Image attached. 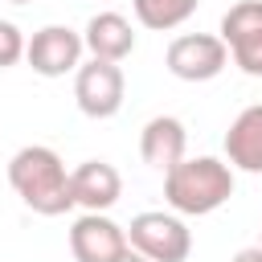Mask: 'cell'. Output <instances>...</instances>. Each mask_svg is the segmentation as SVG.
Segmentation results:
<instances>
[{"mask_svg": "<svg viewBox=\"0 0 262 262\" xmlns=\"http://www.w3.org/2000/svg\"><path fill=\"white\" fill-rule=\"evenodd\" d=\"M8 184L41 217H61V213L74 209L70 172H66L61 156L53 147H45V143H29L8 160Z\"/></svg>", "mask_w": 262, "mask_h": 262, "instance_id": "1", "label": "cell"}, {"mask_svg": "<svg viewBox=\"0 0 262 262\" xmlns=\"http://www.w3.org/2000/svg\"><path fill=\"white\" fill-rule=\"evenodd\" d=\"M233 196V168L217 156H184L172 172H164V201L180 217L217 213Z\"/></svg>", "mask_w": 262, "mask_h": 262, "instance_id": "2", "label": "cell"}, {"mask_svg": "<svg viewBox=\"0 0 262 262\" xmlns=\"http://www.w3.org/2000/svg\"><path fill=\"white\" fill-rule=\"evenodd\" d=\"M127 242H131V250L143 254L147 262H184L188 250H192L188 225H184L176 213H164V209L135 213L131 225H127Z\"/></svg>", "mask_w": 262, "mask_h": 262, "instance_id": "3", "label": "cell"}, {"mask_svg": "<svg viewBox=\"0 0 262 262\" xmlns=\"http://www.w3.org/2000/svg\"><path fill=\"white\" fill-rule=\"evenodd\" d=\"M123 94H127V78H123L119 61L90 57V61L78 66V74H74V98H78V111L86 119H111V115H119Z\"/></svg>", "mask_w": 262, "mask_h": 262, "instance_id": "4", "label": "cell"}, {"mask_svg": "<svg viewBox=\"0 0 262 262\" xmlns=\"http://www.w3.org/2000/svg\"><path fill=\"white\" fill-rule=\"evenodd\" d=\"M164 66L180 82H209V78H217L229 66V49L213 33H184V37H176L168 45Z\"/></svg>", "mask_w": 262, "mask_h": 262, "instance_id": "5", "label": "cell"}, {"mask_svg": "<svg viewBox=\"0 0 262 262\" xmlns=\"http://www.w3.org/2000/svg\"><path fill=\"white\" fill-rule=\"evenodd\" d=\"M221 41L242 74L262 78V0H237L221 16Z\"/></svg>", "mask_w": 262, "mask_h": 262, "instance_id": "6", "label": "cell"}, {"mask_svg": "<svg viewBox=\"0 0 262 262\" xmlns=\"http://www.w3.org/2000/svg\"><path fill=\"white\" fill-rule=\"evenodd\" d=\"M82 33H74L70 25H45L29 37V49H25V61L33 66V74L41 78H66V74H78L82 66Z\"/></svg>", "mask_w": 262, "mask_h": 262, "instance_id": "7", "label": "cell"}, {"mask_svg": "<svg viewBox=\"0 0 262 262\" xmlns=\"http://www.w3.org/2000/svg\"><path fill=\"white\" fill-rule=\"evenodd\" d=\"M70 254L74 262H123L131 254L127 229L106 213H82L70 225Z\"/></svg>", "mask_w": 262, "mask_h": 262, "instance_id": "8", "label": "cell"}, {"mask_svg": "<svg viewBox=\"0 0 262 262\" xmlns=\"http://www.w3.org/2000/svg\"><path fill=\"white\" fill-rule=\"evenodd\" d=\"M70 192H74V205H82L86 213H106L123 196V176L106 160H82L70 172Z\"/></svg>", "mask_w": 262, "mask_h": 262, "instance_id": "9", "label": "cell"}, {"mask_svg": "<svg viewBox=\"0 0 262 262\" xmlns=\"http://www.w3.org/2000/svg\"><path fill=\"white\" fill-rule=\"evenodd\" d=\"M184 147H188V131L176 115H156L139 131V156L156 172H172L184 160Z\"/></svg>", "mask_w": 262, "mask_h": 262, "instance_id": "10", "label": "cell"}, {"mask_svg": "<svg viewBox=\"0 0 262 262\" xmlns=\"http://www.w3.org/2000/svg\"><path fill=\"white\" fill-rule=\"evenodd\" d=\"M90 57H102V61H123L135 53V33H131V20L119 16V12H94L86 20V33H82Z\"/></svg>", "mask_w": 262, "mask_h": 262, "instance_id": "11", "label": "cell"}, {"mask_svg": "<svg viewBox=\"0 0 262 262\" xmlns=\"http://www.w3.org/2000/svg\"><path fill=\"white\" fill-rule=\"evenodd\" d=\"M225 156H229V168L262 172V102L246 106L229 123V131H225Z\"/></svg>", "mask_w": 262, "mask_h": 262, "instance_id": "12", "label": "cell"}, {"mask_svg": "<svg viewBox=\"0 0 262 262\" xmlns=\"http://www.w3.org/2000/svg\"><path fill=\"white\" fill-rule=\"evenodd\" d=\"M135 4V16L143 29H156V33H168L176 25H184L192 12H196V0H131Z\"/></svg>", "mask_w": 262, "mask_h": 262, "instance_id": "13", "label": "cell"}, {"mask_svg": "<svg viewBox=\"0 0 262 262\" xmlns=\"http://www.w3.org/2000/svg\"><path fill=\"white\" fill-rule=\"evenodd\" d=\"M25 49H29L25 33H20V29L12 25V20H0V70L16 66V61L25 57Z\"/></svg>", "mask_w": 262, "mask_h": 262, "instance_id": "14", "label": "cell"}, {"mask_svg": "<svg viewBox=\"0 0 262 262\" xmlns=\"http://www.w3.org/2000/svg\"><path fill=\"white\" fill-rule=\"evenodd\" d=\"M229 262H262V250H258V246H246V250H237Z\"/></svg>", "mask_w": 262, "mask_h": 262, "instance_id": "15", "label": "cell"}, {"mask_svg": "<svg viewBox=\"0 0 262 262\" xmlns=\"http://www.w3.org/2000/svg\"><path fill=\"white\" fill-rule=\"evenodd\" d=\"M123 262H147V258H143V254H135V250H131V254H127V258H123Z\"/></svg>", "mask_w": 262, "mask_h": 262, "instance_id": "16", "label": "cell"}, {"mask_svg": "<svg viewBox=\"0 0 262 262\" xmlns=\"http://www.w3.org/2000/svg\"><path fill=\"white\" fill-rule=\"evenodd\" d=\"M12 4H29V0H12Z\"/></svg>", "mask_w": 262, "mask_h": 262, "instance_id": "17", "label": "cell"}, {"mask_svg": "<svg viewBox=\"0 0 262 262\" xmlns=\"http://www.w3.org/2000/svg\"><path fill=\"white\" fill-rule=\"evenodd\" d=\"M258 250H262V237H258Z\"/></svg>", "mask_w": 262, "mask_h": 262, "instance_id": "18", "label": "cell"}]
</instances>
